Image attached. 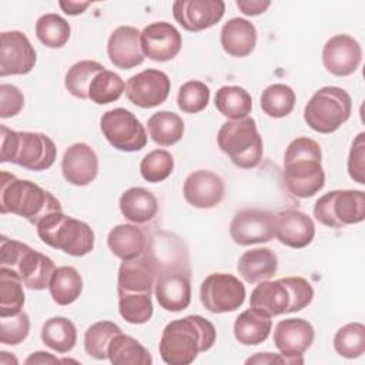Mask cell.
I'll list each match as a JSON object with an SVG mask.
<instances>
[{
	"label": "cell",
	"instance_id": "cell-1",
	"mask_svg": "<svg viewBox=\"0 0 365 365\" xmlns=\"http://www.w3.org/2000/svg\"><path fill=\"white\" fill-rule=\"evenodd\" d=\"M215 327L201 315H187L168 322L161 334L158 351L168 365H190L200 352L212 348Z\"/></svg>",
	"mask_w": 365,
	"mask_h": 365
},
{
	"label": "cell",
	"instance_id": "cell-2",
	"mask_svg": "<svg viewBox=\"0 0 365 365\" xmlns=\"http://www.w3.org/2000/svg\"><path fill=\"white\" fill-rule=\"evenodd\" d=\"M282 178L287 190L297 198H309L325 185L319 144L308 137L292 140L284 154Z\"/></svg>",
	"mask_w": 365,
	"mask_h": 365
},
{
	"label": "cell",
	"instance_id": "cell-3",
	"mask_svg": "<svg viewBox=\"0 0 365 365\" xmlns=\"http://www.w3.org/2000/svg\"><path fill=\"white\" fill-rule=\"evenodd\" d=\"M57 211H63L61 204L50 191L30 180H21L14 174L1 171V214H16L27 220L30 224L37 225L44 217Z\"/></svg>",
	"mask_w": 365,
	"mask_h": 365
},
{
	"label": "cell",
	"instance_id": "cell-4",
	"mask_svg": "<svg viewBox=\"0 0 365 365\" xmlns=\"http://www.w3.org/2000/svg\"><path fill=\"white\" fill-rule=\"evenodd\" d=\"M0 140L1 163H13L31 171H44L56 161V144L43 133L14 131L0 125Z\"/></svg>",
	"mask_w": 365,
	"mask_h": 365
},
{
	"label": "cell",
	"instance_id": "cell-5",
	"mask_svg": "<svg viewBox=\"0 0 365 365\" xmlns=\"http://www.w3.org/2000/svg\"><path fill=\"white\" fill-rule=\"evenodd\" d=\"M0 267L16 272L24 287L34 291L48 288L54 271L57 269L50 257L4 235L0 238Z\"/></svg>",
	"mask_w": 365,
	"mask_h": 365
},
{
	"label": "cell",
	"instance_id": "cell-6",
	"mask_svg": "<svg viewBox=\"0 0 365 365\" xmlns=\"http://www.w3.org/2000/svg\"><path fill=\"white\" fill-rule=\"evenodd\" d=\"M36 227L44 244L68 255L84 257L94 248L91 227L84 221L66 215L63 211L48 214Z\"/></svg>",
	"mask_w": 365,
	"mask_h": 365
},
{
	"label": "cell",
	"instance_id": "cell-7",
	"mask_svg": "<svg viewBox=\"0 0 365 365\" xmlns=\"http://www.w3.org/2000/svg\"><path fill=\"white\" fill-rule=\"evenodd\" d=\"M217 144L238 168H255L262 160V137L255 120L250 115L225 121L218 130Z\"/></svg>",
	"mask_w": 365,
	"mask_h": 365
},
{
	"label": "cell",
	"instance_id": "cell-8",
	"mask_svg": "<svg viewBox=\"0 0 365 365\" xmlns=\"http://www.w3.org/2000/svg\"><path fill=\"white\" fill-rule=\"evenodd\" d=\"M351 96L341 87L325 86L317 90L304 108L308 127L321 134L336 131L351 117Z\"/></svg>",
	"mask_w": 365,
	"mask_h": 365
},
{
	"label": "cell",
	"instance_id": "cell-9",
	"mask_svg": "<svg viewBox=\"0 0 365 365\" xmlns=\"http://www.w3.org/2000/svg\"><path fill=\"white\" fill-rule=\"evenodd\" d=\"M315 220L329 228H344L365 220V192L361 190H334L314 204Z\"/></svg>",
	"mask_w": 365,
	"mask_h": 365
},
{
	"label": "cell",
	"instance_id": "cell-10",
	"mask_svg": "<svg viewBox=\"0 0 365 365\" xmlns=\"http://www.w3.org/2000/svg\"><path fill=\"white\" fill-rule=\"evenodd\" d=\"M100 128L106 140L120 151H140L147 144L144 125L127 108L118 107L106 111L100 118Z\"/></svg>",
	"mask_w": 365,
	"mask_h": 365
},
{
	"label": "cell",
	"instance_id": "cell-11",
	"mask_svg": "<svg viewBox=\"0 0 365 365\" xmlns=\"http://www.w3.org/2000/svg\"><path fill=\"white\" fill-rule=\"evenodd\" d=\"M245 287L234 275L214 272L205 277L200 287V299L204 308L212 314L237 311L245 301Z\"/></svg>",
	"mask_w": 365,
	"mask_h": 365
},
{
	"label": "cell",
	"instance_id": "cell-12",
	"mask_svg": "<svg viewBox=\"0 0 365 365\" xmlns=\"http://www.w3.org/2000/svg\"><path fill=\"white\" fill-rule=\"evenodd\" d=\"M230 235L242 247L268 242L275 237V214L255 208L241 210L230 224Z\"/></svg>",
	"mask_w": 365,
	"mask_h": 365
},
{
	"label": "cell",
	"instance_id": "cell-13",
	"mask_svg": "<svg viewBox=\"0 0 365 365\" xmlns=\"http://www.w3.org/2000/svg\"><path fill=\"white\" fill-rule=\"evenodd\" d=\"M315 331L311 322L302 318L282 319L274 329V345L287 359V364H304V352L312 345Z\"/></svg>",
	"mask_w": 365,
	"mask_h": 365
},
{
	"label": "cell",
	"instance_id": "cell-14",
	"mask_svg": "<svg viewBox=\"0 0 365 365\" xmlns=\"http://www.w3.org/2000/svg\"><path fill=\"white\" fill-rule=\"evenodd\" d=\"M37 54L29 37L19 30L0 34V76H23L30 73Z\"/></svg>",
	"mask_w": 365,
	"mask_h": 365
},
{
	"label": "cell",
	"instance_id": "cell-15",
	"mask_svg": "<svg viewBox=\"0 0 365 365\" xmlns=\"http://www.w3.org/2000/svg\"><path fill=\"white\" fill-rule=\"evenodd\" d=\"M171 90L170 77L155 68H147L130 77L125 83V96L137 107L153 108L163 104Z\"/></svg>",
	"mask_w": 365,
	"mask_h": 365
},
{
	"label": "cell",
	"instance_id": "cell-16",
	"mask_svg": "<svg viewBox=\"0 0 365 365\" xmlns=\"http://www.w3.org/2000/svg\"><path fill=\"white\" fill-rule=\"evenodd\" d=\"M157 271V261L147 247L140 257L121 262L117 278V294L151 295L155 284Z\"/></svg>",
	"mask_w": 365,
	"mask_h": 365
},
{
	"label": "cell",
	"instance_id": "cell-17",
	"mask_svg": "<svg viewBox=\"0 0 365 365\" xmlns=\"http://www.w3.org/2000/svg\"><path fill=\"white\" fill-rule=\"evenodd\" d=\"M140 46L144 57L164 63L177 57L182 46V37L171 23L154 21L140 33Z\"/></svg>",
	"mask_w": 365,
	"mask_h": 365
},
{
	"label": "cell",
	"instance_id": "cell-18",
	"mask_svg": "<svg viewBox=\"0 0 365 365\" xmlns=\"http://www.w3.org/2000/svg\"><path fill=\"white\" fill-rule=\"evenodd\" d=\"M222 0H177L173 3V16L184 30L197 33L215 26L224 16Z\"/></svg>",
	"mask_w": 365,
	"mask_h": 365
},
{
	"label": "cell",
	"instance_id": "cell-19",
	"mask_svg": "<svg viewBox=\"0 0 365 365\" xmlns=\"http://www.w3.org/2000/svg\"><path fill=\"white\" fill-rule=\"evenodd\" d=\"M362 61L361 44L349 34H335L322 48V63L328 73L336 77L354 74Z\"/></svg>",
	"mask_w": 365,
	"mask_h": 365
},
{
	"label": "cell",
	"instance_id": "cell-20",
	"mask_svg": "<svg viewBox=\"0 0 365 365\" xmlns=\"http://www.w3.org/2000/svg\"><path fill=\"white\" fill-rule=\"evenodd\" d=\"M182 194L185 201L195 208H214L225 194L222 178L210 170H197L184 181Z\"/></svg>",
	"mask_w": 365,
	"mask_h": 365
},
{
	"label": "cell",
	"instance_id": "cell-21",
	"mask_svg": "<svg viewBox=\"0 0 365 365\" xmlns=\"http://www.w3.org/2000/svg\"><path fill=\"white\" fill-rule=\"evenodd\" d=\"M61 173L71 185H88L98 174V157L94 148L86 143L71 144L63 154Z\"/></svg>",
	"mask_w": 365,
	"mask_h": 365
},
{
	"label": "cell",
	"instance_id": "cell-22",
	"mask_svg": "<svg viewBox=\"0 0 365 365\" xmlns=\"http://www.w3.org/2000/svg\"><path fill=\"white\" fill-rule=\"evenodd\" d=\"M315 237L312 218L298 210H284L275 214V238L289 248H305Z\"/></svg>",
	"mask_w": 365,
	"mask_h": 365
},
{
	"label": "cell",
	"instance_id": "cell-23",
	"mask_svg": "<svg viewBox=\"0 0 365 365\" xmlns=\"http://www.w3.org/2000/svg\"><path fill=\"white\" fill-rule=\"evenodd\" d=\"M107 54L111 64L121 70L134 68L144 61L140 46V31L131 26L117 27L108 37Z\"/></svg>",
	"mask_w": 365,
	"mask_h": 365
},
{
	"label": "cell",
	"instance_id": "cell-24",
	"mask_svg": "<svg viewBox=\"0 0 365 365\" xmlns=\"http://www.w3.org/2000/svg\"><path fill=\"white\" fill-rule=\"evenodd\" d=\"M250 307L262 309L269 317H278L292 312V298L282 278L277 281H261L252 289Z\"/></svg>",
	"mask_w": 365,
	"mask_h": 365
},
{
	"label": "cell",
	"instance_id": "cell-25",
	"mask_svg": "<svg viewBox=\"0 0 365 365\" xmlns=\"http://www.w3.org/2000/svg\"><path fill=\"white\" fill-rule=\"evenodd\" d=\"M220 41L228 56L247 57L257 46L255 26L247 19L234 17L222 26Z\"/></svg>",
	"mask_w": 365,
	"mask_h": 365
},
{
	"label": "cell",
	"instance_id": "cell-26",
	"mask_svg": "<svg viewBox=\"0 0 365 365\" xmlns=\"http://www.w3.org/2000/svg\"><path fill=\"white\" fill-rule=\"evenodd\" d=\"M237 269L248 284H258L271 279L278 269V257L271 248H254L245 251L238 262Z\"/></svg>",
	"mask_w": 365,
	"mask_h": 365
},
{
	"label": "cell",
	"instance_id": "cell-27",
	"mask_svg": "<svg viewBox=\"0 0 365 365\" xmlns=\"http://www.w3.org/2000/svg\"><path fill=\"white\" fill-rule=\"evenodd\" d=\"M107 245L117 258L127 261L140 257L145 251L148 238L137 225L118 224L108 232Z\"/></svg>",
	"mask_w": 365,
	"mask_h": 365
},
{
	"label": "cell",
	"instance_id": "cell-28",
	"mask_svg": "<svg viewBox=\"0 0 365 365\" xmlns=\"http://www.w3.org/2000/svg\"><path fill=\"white\" fill-rule=\"evenodd\" d=\"M118 205L123 217L133 224H145L158 212V201L155 195L143 187H131L125 190L120 197Z\"/></svg>",
	"mask_w": 365,
	"mask_h": 365
},
{
	"label": "cell",
	"instance_id": "cell-29",
	"mask_svg": "<svg viewBox=\"0 0 365 365\" xmlns=\"http://www.w3.org/2000/svg\"><path fill=\"white\" fill-rule=\"evenodd\" d=\"M271 317L262 309L250 307L234 322V336L242 345H259L271 332Z\"/></svg>",
	"mask_w": 365,
	"mask_h": 365
},
{
	"label": "cell",
	"instance_id": "cell-30",
	"mask_svg": "<svg viewBox=\"0 0 365 365\" xmlns=\"http://www.w3.org/2000/svg\"><path fill=\"white\" fill-rule=\"evenodd\" d=\"M107 358L114 365H150L151 354L135 338L118 332L107 348Z\"/></svg>",
	"mask_w": 365,
	"mask_h": 365
},
{
	"label": "cell",
	"instance_id": "cell-31",
	"mask_svg": "<svg viewBox=\"0 0 365 365\" xmlns=\"http://www.w3.org/2000/svg\"><path fill=\"white\" fill-rule=\"evenodd\" d=\"M41 341L54 352L67 354L77 342L76 325L66 317L48 318L41 327Z\"/></svg>",
	"mask_w": 365,
	"mask_h": 365
},
{
	"label": "cell",
	"instance_id": "cell-32",
	"mask_svg": "<svg viewBox=\"0 0 365 365\" xmlns=\"http://www.w3.org/2000/svg\"><path fill=\"white\" fill-rule=\"evenodd\" d=\"M215 108L228 120L248 117L252 110L251 94L240 86H222L214 97Z\"/></svg>",
	"mask_w": 365,
	"mask_h": 365
},
{
	"label": "cell",
	"instance_id": "cell-33",
	"mask_svg": "<svg viewBox=\"0 0 365 365\" xmlns=\"http://www.w3.org/2000/svg\"><path fill=\"white\" fill-rule=\"evenodd\" d=\"M150 138L161 145L170 147L178 143L184 134L182 118L173 111H157L147 121Z\"/></svg>",
	"mask_w": 365,
	"mask_h": 365
},
{
	"label": "cell",
	"instance_id": "cell-34",
	"mask_svg": "<svg viewBox=\"0 0 365 365\" xmlns=\"http://www.w3.org/2000/svg\"><path fill=\"white\" fill-rule=\"evenodd\" d=\"M50 295L57 305L66 307L73 304L83 291V278L80 272L70 265L58 267L48 285Z\"/></svg>",
	"mask_w": 365,
	"mask_h": 365
},
{
	"label": "cell",
	"instance_id": "cell-35",
	"mask_svg": "<svg viewBox=\"0 0 365 365\" xmlns=\"http://www.w3.org/2000/svg\"><path fill=\"white\" fill-rule=\"evenodd\" d=\"M23 281L16 272L0 267V318L17 315L23 311Z\"/></svg>",
	"mask_w": 365,
	"mask_h": 365
},
{
	"label": "cell",
	"instance_id": "cell-36",
	"mask_svg": "<svg viewBox=\"0 0 365 365\" xmlns=\"http://www.w3.org/2000/svg\"><path fill=\"white\" fill-rule=\"evenodd\" d=\"M295 91L282 83H275L268 86L261 97L259 104L262 111L271 118H282L292 113L295 107Z\"/></svg>",
	"mask_w": 365,
	"mask_h": 365
},
{
	"label": "cell",
	"instance_id": "cell-37",
	"mask_svg": "<svg viewBox=\"0 0 365 365\" xmlns=\"http://www.w3.org/2000/svg\"><path fill=\"white\" fill-rule=\"evenodd\" d=\"M106 67L94 60H81L73 64L64 77L67 91L81 100H88V87L97 73Z\"/></svg>",
	"mask_w": 365,
	"mask_h": 365
},
{
	"label": "cell",
	"instance_id": "cell-38",
	"mask_svg": "<svg viewBox=\"0 0 365 365\" xmlns=\"http://www.w3.org/2000/svg\"><path fill=\"white\" fill-rule=\"evenodd\" d=\"M70 31L68 21L56 13L43 14L36 23V36L48 48H61L68 41Z\"/></svg>",
	"mask_w": 365,
	"mask_h": 365
},
{
	"label": "cell",
	"instance_id": "cell-39",
	"mask_svg": "<svg viewBox=\"0 0 365 365\" xmlns=\"http://www.w3.org/2000/svg\"><path fill=\"white\" fill-rule=\"evenodd\" d=\"M124 90L125 84L123 78L117 73L104 68L93 78L88 87V100L98 106L110 104L117 101Z\"/></svg>",
	"mask_w": 365,
	"mask_h": 365
},
{
	"label": "cell",
	"instance_id": "cell-40",
	"mask_svg": "<svg viewBox=\"0 0 365 365\" xmlns=\"http://www.w3.org/2000/svg\"><path fill=\"white\" fill-rule=\"evenodd\" d=\"M334 349L338 355L354 359L365 352V327L361 322H349L334 335Z\"/></svg>",
	"mask_w": 365,
	"mask_h": 365
},
{
	"label": "cell",
	"instance_id": "cell-41",
	"mask_svg": "<svg viewBox=\"0 0 365 365\" xmlns=\"http://www.w3.org/2000/svg\"><path fill=\"white\" fill-rule=\"evenodd\" d=\"M118 332H121V328L111 321H98L90 325L84 334L86 352L94 359H107L108 344Z\"/></svg>",
	"mask_w": 365,
	"mask_h": 365
},
{
	"label": "cell",
	"instance_id": "cell-42",
	"mask_svg": "<svg viewBox=\"0 0 365 365\" xmlns=\"http://www.w3.org/2000/svg\"><path fill=\"white\" fill-rule=\"evenodd\" d=\"M118 312L128 324L140 325L151 319L154 305L150 294H118Z\"/></svg>",
	"mask_w": 365,
	"mask_h": 365
},
{
	"label": "cell",
	"instance_id": "cell-43",
	"mask_svg": "<svg viewBox=\"0 0 365 365\" xmlns=\"http://www.w3.org/2000/svg\"><path fill=\"white\" fill-rule=\"evenodd\" d=\"M174 170V158L167 150H153L145 154L140 163L141 177L148 182H161L167 180Z\"/></svg>",
	"mask_w": 365,
	"mask_h": 365
},
{
	"label": "cell",
	"instance_id": "cell-44",
	"mask_svg": "<svg viewBox=\"0 0 365 365\" xmlns=\"http://www.w3.org/2000/svg\"><path fill=\"white\" fill-rule=\"evenodd\" d=\"M210 103V87L198 80L184 83L177 94V106L182 113L195 114L202 111Z\"/></svg>",
	"mask_w": 365,
	"mask_h": 365
},
{
	"label": "cell",
	"instance_id": "cell-45",
	"mask_svg": "<svg viewBox=\"0 0 365 365\" xmlns=\"http://www.w3.org/2000/svg\"><path fill=\"white\" fill-rule=\"evenodd\" d=\"M30 332L29 315L21 311L17 315L0 318V342L4 345H19Z\"/></svg>",
	"mask_w": 365,
	"mask_h": 365
},
{
	"label": "cell",
	"instance_id": "cell-46",
	"mask_svg": "<svg viewBox=\"0 0 365 365\" xmlns=\"http://www.w3.org/2000/svg\"><path fill=\"white\" fill-rule=\"evenodd\" d=\"M346 167L349 177L355 182L365 184V133H359L352 141Z\"/></svg>",
	"mask_w": 365,
	"mask_h": 365
},
{
	"label": "cell",
	"instance_id": "cell-47",
	"mask_svg": "<svg viewBox=\"0 0 365 365\" xmlns=\"http://www.w3.org/2000/svg\"><path fill=\"white\" fill-rule=\"evenodd\" d=\"M24 107V96L14 86L3 83L0 84V117L10 118L17 115Z\"/></svg>",
	"mask_w": 365,
	"mask_h": 365
},
{
	"label": "cell",
	"instance_id": "cell-48",
	"mask_svg": "<svg viewBox=\"0 0 365 365\" xmlns=\"http://www.w3.org/2000/svg\"><path fill=\"white\" fill-rule=\"evenodd\" d=\"M271 6L268 0H237V7L245 16H259Z\"/></svg>",
	"mask_w": 365,
	"mask_h": 365
},
{
	"label": "cell",
	"instance_id": "cell-49",
	"mask_svg": "<svg viewBox=\"0 0 365 365\" xmlns=\"http://www.w3.org/2000/svg\"><path fill=\"white\" fill-rule=\"evenodd\" d=\"M247 364H287V359L279 354V355H274L271 352H258L254 356L248 358L245 361Z\"/></svg>",
	"mask_w": 365,
	"mask_h": 365
},
{
	"label": "cell",
	"instance_id": "cell-50",
	"mask_svg": "<svg viewBox=\"0 0 365 365\" xmlns=\"http://www.w3.org/2000/svg\"><path fill=\"white\" fill-rule=\"evenodd\" d=\"M91 3L88 1H58L60 9L68 14V16H77L86 11L87 7H90Z\"/></svg>",
	"mask_w": 365,
	"mask_h": 365
},
{
	"label": "cell",
	"instance_id": "cell-51",
	"mask_svg": "<svg viewBox=\"0 0 365 365\" xmlns=\"http://www.w3.org/2000/svg\"><path fill=\"white\" fill-rule=\"evenodd\" d=\"M24 362L26 364H56V362H63V361H60L58 358L53 356L48 352L37 351V352H33Z\"/></svg>",
	"mask_w": 365,
	"mask_h": 365
}]
</instances>
